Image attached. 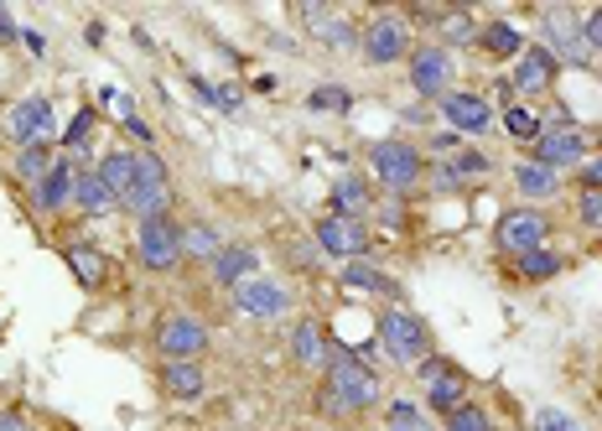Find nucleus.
<instances>
[{
	"label": "nucleus",
	"instance_id": "f257e3e1",
	"mask_svg": "<svg viewBox=\"0 0 602 431\" xmlns=\"http://www.w3.org/2000/svg\"><path fill=\"white\" fill-rule=\"evenodd\" d=\"M379 406V375L348 348H327V384H323V410L348 416V410Z\"/></svg>",
	"mask_w": 602,
	"mask_h": 431
},
{
	"label": "nucleus",
	"instance_id": "f03ea898",
	"mask_svg": "<svg viewBox=\"0 0 602 431\" xmlns=\"http://www.w3.org/2000/svg\"><path fill=\"white\" fill-rule=\"evenodd\" d=\"M136 255H140V265L146 270H177V265L187 261L183 255V224L172 214H162V218H140V229H136Z\"/></svg>",
	"mask_w": 602,
	"mask_h": 431
},
{
	"label": "nucleus",
	"instance_id": "7ed1b4c3",
	"mask_svg": "<svg viewBox=\"0 0 602 431\" xmlns=\"http://www.w3.org/2000/svg\"><path fill=\"white\" fill-rule=\"evenodd\" d=\"M369 167L385 192H411V188H421V177H426V156H421L411 141H379L369 151Z\"/></svg>",
	"mask_w": 602,
	"mask_h": 431
},
{
	"label": "nucleus",
	"instance_id": "20e7f679",
	"mask_svg": "<svg viewBox=\"0 0 602 431\" xmlns=\"http://www.w3.org/2000/svg\"><path fill=\"white\" fill-rule=\"evenodd\" d=\"M120 208L136 218H162L172 208V182H166V167L156 151H140V177H136V188L120 198Z\"/></svg>",
	"mask_w": 602,
	"mask_h": 431
},
{
	"label": "nucleus",
	"instance_id": "39448f33",
	"mask_svg": "<svg viewBox=\"0 0 602 431\" xmlns=\"http://www.w3.org/2000/svg\"><path fill=\"white\" fill-rule=\"evenodd\" d=\"M379 343H385L390 359H400V364L431 359V328L421 322L416 312H400V307L385 312V317H379Z\"/></svg>",
	"mask_w": 602,
	"mask_h": 431
},
{
	"label": "nucleus",
	"instance_id": "423d86ee",
	"mask_svg": "<svg viewBox=\"0 0 602 431\" xmlns=\"http://www.w3.org/2000/svg\"><path fill=\"white\" fill-rule=\"evenodd\" d=\"M5 136H11V145H16V151H26V145H52V141H58V115H52V99L32 94V99H22V104H11Z\"/></svg>",
	"mask_w": 602,
	"mask_h": 431
},
{
	"label": "nucleus",
	"instance_id": "0eeeda50",
	"mask_svg": "<svg viewBox=\"0 0 602 431\" xmlns=\"http://www.w3.org/2000/svg\"><path fill=\"white\" fill-rule=\"evenodd\" d=\"M540 31H545V42L540 48L551 52L556 63H572V68H592V48H587V37H581V22L572 11H545L540 16Z\"/></svg>",
	"mask_w": 602,
	"mask_h": 431
},
{
	"label": "nucleus",
	"instance_id": "6e6552de",
	"mask_svg": "<svg viewBox=\"0 0 602 431\" xmlns=\"http://www.w3.org/2000/svg\"><path fill=\"white\" fill-rule=\"evenodd\" d=\"M359 52H364V63H374V68H390L400 58H411V26L400 22V16H374L364 26V37H359Z\"/></svg>",
	"mask_w": 602,
	"mask_h": 431
},
{
	"label": "nucleus",
	"instance_id": "1a4fd4ad",
	"mask_svg": "<svg viewBox=\"0 0 602 431\" xmlns=\"http://www.w3.org/2000/svg\"><path fill=\"white\" fill-rule=\"evenodd\" d=\"M317 250L333 255V261H364L369 255V229H364V218H343V214H327L317 218Z\"/></svg>",
	"mask_w": 602,
	"mask_h": 431
},
{
	"label": "nucleus",
	"instance_id": "9d476101",
	"mask_svg": "<svg viewBox=\"0 0 602 431\" xmlns=\"http://www.w3.org/2000/svg\"><path fill=\"white\" fill-rule=\"evenodd\" d=\"M156 348H162L166 364H198V354L209 348V328L198 322V317H166L162 328H156Z\"/></svg>",
	"mask_w": 602,
	"mask_h": 431
},
{
	"label": "nucleus",
	"instance_id": "9b49d317",
	"mask_svg": "<svg viewBox=\"0 0 602 431\" xmlns=\"http://www.w3.org/2000/svg\"><path fill=\"white\" fill-rule=\"evenodd\" d=\"M530 151H535L530 162H540V167H551V172L577 167V162H587V136H581L577 125H545Z\"/></svg>",
	"mask_w": 602,
	"mask_h": 431
},
{
	"label": "nucleus",
	"instance_id": "f8f14e48",
	"mask_svg": "<svg viewBox=\"0 0 602 431\" xmlns=\"http://www.w3.org/2000/svg\"><path fill=\"white\" fill-rule=\"evenodd\" d=\"M447 84H452V52L441 42L411 48V89L421 99H447Z\"/></svg>",
	"mask_w": 602,
	"mask_h": 431
},
{
	"label": "nucleus",
	"instance_id": "ddd939ff",
	"mask_svg": "<svg viewBox=\"0 0 602 431\" xmlns=\"http://www.w3.org/2000/svg\"><path fill=\"white\" fill-rule=\"evenodd\" d=\"M551 234V224L540 208H510V214L499 218V229H493V240L499 250H510V255H525V250H540Z\"/></svg>",
	"mask_w": 602,
	"mask_h": 431
},
{
	"label": "nucleus",
	"instance_id": "4468645a",
	"mask_svg": "<svg viewBox=\"0 0 602 431\" xmlns=\"http://www.w3.org/2000/svg\"><path fill=\"white\" fill-rule=\"evenodd\" d=\"M234 307L244 312V317L271 322V317H280V312L291 307V296H286V287H280V281H271V276H250L244 287H234Z\"/></svg>",
	"mask_w": 602,
	"mask_h": 431
},
{
	"label": "nucleus",
	"instance_id": "2eb2a0df",
	"mask_svg": "<svg viewBox=\"0 0 602 431\" xmlns=\"http://www.w3.org/2000/svg\"><path fill=\"white\" fill-rule=\"evenodd\" d=\"M556 73H561V63L535 42V48L519 52V63H514V73H510V89H514V94H551Z\"/></svg>",
	"mask_w": 602,
	"mask_h": 431
},
{
	"label": "nucleus",
	"instance_id": "dca6fc26",
	"mask_svg": "<svg viewBox=\"0 0 602 431\" xmlns=\"http://www.w3.org/2000/svg\"><path fill=\"white\" fill-rule=\"evenodd\" d=\"M441 115L452 125V136H484L493 125V110H488L484 94H447L441 99Z\"/></svg>",
	"mask_w": 602,
	"mask_h": 431
},
{
	"label": "nucleus",
	"instance_id": "f3484780",
	"mask_svg": "<svg viewBox=\"0 0 602 431\" xmlns=\"http://www.w3.org/2000/svg\"><path fill=\"white\" fill-rule=\"evenodd\" d=\"M73 188H78V172H73L68 162H58V167L32 188V208H37V214H63L73 203Z\"/></svg>",
	"mask_w": 602,
	"mask_h": 431
},
{
	"label": "nucleus",
	"instance_id": "a211bd4d",
	"mask_svg": "<svg viewBox=\"0 0 602 431\" xmlns=\"http://www.w3.org/2000/svg\"><path fill=\"white\" fill-rule=\"evenodd\" d=\"M213 276H218V287H244L250 276H260V255L250 244H224L218 250V261H213Z\"/></svg>",
	"mask_w": 602,
	"mask_h": 431
},
{
	"label": "nucleus",
	"instance_id": "6ab92c4d",
	"mask_svg": "<svg viewBox=\"0 0 602 431\" xmlns=\"http://www.w3.org/2000/svg\"><path fill=\"white\" fill-rule=\"evenodd\" d=\"M73 208L89 218H104L120 208V198L110 188H104V177L99 172H78V188H73Z\"/></svg>",
	"mask_w": 602,
	"mask_h": 431
},
{
	"label": "nucleus",
	"instance_id": "aec40b11",
	"mask_svg": "<svg viewBox=\"0 0 602 431\" xmlns=\"http://www.w3.org/2000/svg\"><path fill=\"white\" fill-rule=\"evenodd\" d=\"M426 406L437 410V416H452L457 406H467V375L457 369V364H452L441 380L426 384Z\"/></svg>",
	"mask_w": 602,
	"mask_h": 431
},
{
	"label": "nucleus",
	"instance_id": "412c9836",
	"mask_svg": "<svg viewBox=\"0 0 602 431\" xmlns=\"http://www.w3.org/2000/svg\"><path fill=\"white\" fill-rule=\"evenodd\" d=\"M99 177H104V188L115 192V198H125L140 177V151H110V156L99 162Z\"/></svg>",
	"mask_w": 602,
	"mask_h": 431
},
{
	"label": "nucleus",
	"instance_id": "4be33fe9",
	"mask_svg": "<svg viewBox=\"0 0 602 431\" xmlns=\"http://www.w3.org/2000/svg\"><path fill=\"white\" fill-rule=\"evenodd\" d=\"M369 182L359 177V172H343L338 182H333V214H343V218H364V208H369Z\"/></svg>",
	"mask_w": 602,
	"mask_h": 431
},
{
	"label": "nucleus",
	"instance_id": "5701e85b",
	"mask_svg": "<svg viewBox=\"0 0 602 431\" xmlns=\"http://www.w3.org/2000/svg\"><path fill=\"white\" fill-rule=\"evenodd\" d=\"M493 167L484 151H457L452 162H441L437 167V188H463V182H473V177H484V172Z\"/></svg>",
	"mask_w": 602,
	"mask_h": 431
},
{
	"label": "nucleus",
	"instance_id": "b1692460",
	"mask_svg": "<svg viewBox=\"0 0 602 431\" xmlns=\"http://www.w3.org/2000/svg\"><path fill=\"white\" fill-rule=\"evenodd\" d=\"M291 354H297V364H306V369H327V338L317 322H297L291 328Z\"/></svg>",
	"mask_w": 602,
	"mask_h": 431
},
{
	"label": "nucleus",
	"instance_id": "393cba45",
	"mask_svg": "<svg viewBox=\"0 0 602 431\" xmlns=\"http://www.w3.org/2000/svg\"><path fill=\"white\" fill-rule=\"evenodd\" d=\"M514 188L525 192V198H556V192H561V172L540 167V162H519V167H514Z\"/></svg>",
	"mask_w": 602,
	"mask_h": 431
},
{
	"label": "nucleus",
	"instance_id": "a878e982",
	"mask_svg": "<svg viewBox=\"0 0 602 431\" xmlns=\"http://www.w3.org/2000/svg\"><path fill=\"white\" fill-rule=\"evenodd\" d=\"M203 369L198 364H162V390L166 395H177V401H198L203 395Z\"/></svg>",
	"mask_w": 602,
	"mask_h": 431
},
{
	"label": "nucleus",
	"instance_id": "bb28decb",
	"mask_svg": "<svg viewBox=\"0 0 602 431\" xmlns=\"http://www.w3.org/2000/svg\"><path fill=\"white\" fill-rule=\"evenodd\" d=\"M478 48H484L488 58H514V63H519V52L530 48V42H525L510 22H493V26H484V31H478Z\"/></svg>",
	"mask_w": 602,
	"mask_h": 431
},
{
	"label": "nucleus",
	"instance_id": "cd10ccee",
	"mask_svg": "<svg viewBox=\"0 0 602 431\" xmlns=\"http://www.w3.org/2000/svg\"><path fill=\"white\" fill-rule=\"evenodd\" d=\"M218 234H213V224H203V218H192V224H183V255L187 261H218Z\"/></svg>",
	"mask_w": 602,
	"mask_h": 431
},
{
	"label": "nucleus",
	"instance_id": "c85d7f7f",
	"mask_svg": "<svg viewBox=\"0 0 602 431\" xmlns=\"http://www.w3.org/2000/svg\"><path fill=\"white\" fill-rule=\"evenodd\" d=\"M343 287L348 291H379V296H394V291H400L390 276H385V270H374L369 261H348L343 265Z\"/></svg>",
	"mask_w": 602,
	"mask_h": 431
},
{
	"label": "nucleus",
	"instance_id": "c756f323",
	"mask_svg": "<svg viewBox=\"0 0 602 431\" xmlns=\"http://www.w3.org/2000/svg\"><path fill=\"white\" fill-rule=\"evenodd\" d=\"M561 255L556 250H545V244H540V250H525V255H514V270H519V276H525V281H551V276H561Z\"/></svg>",
	"mask_w": 602,
	"mask_h": 431
},
{
	"label": "nucleus",
	"instance_id": "7c9ffc66",
	"mask_svg": "<svg viewBox=\"0 0 602 431\" xmlns=\"http://www.w3.org/2000/svg\"><path fill=\"white\" fill-rule=\"evenodd\" d=\"M63 255H68L73 276H78V287H89V291H93L99 281H104V255H99L93 244H68Z\"/></svg>",
	"mask_w": 602,
	"mask_h": 431
},
{
	"label": "nucleus",
	"instance_id": "2f4dec72",
	"mask_svg": "<svg viewBox=\"0 0 602 431\" xmlns=\"http://www.w3.org/2000/svg\"><path fill=\"white\" fill-rule=\"evenodd\" d=\"M52 167H58L52 145H26V151H16V177H22V182H32V188H37Z\"/></svg>",
	"mask_w": 602,
	"mask_h": 431
},
{
	"label": "nucleus",
	"instance_id": "473e14b6",
	"mask_svg": "<svg viewBox=\"0 0 602 431\" xmlns=\"http://www.w3.org/2000/svg\"><path fill=\"white\" fill-rule=\"evenodd\" d=\"M312 31H317V37H323V42H327L333 52H348L353 42H359V31H353V22H343V16H323V22L312 26Z\"/></svg>",
	"mask_w": 602,
	"mask_h": 431
},
{
	"label": "nucleus",
	"instance_id": "72a5a7b5",
	"mask_svg": "<svg viewBox=\"0 0 602 431\" xmlns=\"http://www.w3.org/2000/svg\"><path fill=\"white\" fill-rule=\"evenodd\" d=\"M385 431H431V427H426L421 406H411V401H390V410H385Z\"/></svg>",
	"mask_w": 602,
	"mask_h": 431
},
{
	"label": "nucleus",
	"instance_id": "f704fd0d",
	"mask_svg": "<svg viewBox=\"0 0 602 431\" xmlns=\"http://www.w3.org/2000/svg\"><path fill=\"white\" fill-rule=\"evenodd\" d=\"M504 130H510L514 141H530V145H535V136H540L545 125L535 121V115L525 110V104H510V110H504Z\"/></svg>",
	"mask_w": 602,
	"mask_h": 431
},
{
	"label": "nucleus",
	"instance_id": "c9c22d12",
	"mask_svg": "<svg viewBox=\"0 0 602 431\" xmlns=\"http://www.w3.org/2000/svg\"><path fill=\"white\" fill-rule=\"evenodd\" d=\"M312 110H333V115H348L353 110V94H348L343 84H323V89H312V99H306Z\"/></svg>",
	"mask_w": 602,
	"mask_h": 431
},
{
	"label": "nucleus",
	"instance_id": "e433bc0d",
	"mask_svg": "<svg viewBox=\"0 0 602 431\" xmlns=\"http://www.w3.org/2000/svg\"><path fill=\"white\" fill-rule=\"evenodd\" d=\"M441 431H493V421H488L484 406H473V401H467V406H457L452 416H447V427H441Z\"/></svg>",
	"mask_w": 602,
	"mask_h": 431
},
{
	"label": "nucleus",
	"instance_id": "4c0bfd02",
	"mask_svg": "<svg viewBox=\"0 0 602 431\" xmlns=\"http://www.w3.org/2000/svg\"><path fill=\"white\" fill-rule=\"evenodd\" d=\"M93 125H99V115H93V110H78V121L68 125L63 145H68V151H84V145H89V130H93Z\"/></svg>",
	"mask_w": 602,
	"mask_h": 431
},
{
	"label": "nucleus",
	"instance_id": "58836bf2",
	"mask_svg": "<svg viewBox=\"0 0 602 431\" xmlns=\"http://www.w3.org/2000/svg\"><path fill=\"white\" fill-rule=\"evenodd\" d=\"M577 218H581V224H587V229H602V192H598V188H581Z\"/></svg>",
	"mask_w": 602,
	"mask_h": 431
},
{
	"label": "nucleus",
	"instance_id": "ea45409f",
	"mask_svg": "<svg viewBox=\"0 0 602 431\" xmlns=\"http://www.w3.org/2000/svg\"><path fill=\"white\" fill-rule=\"evenodd\" d=\"M535 431H577V421H572L566 410H556V406H540V410H535Z\"/></svg>",
	"mask_w": 602,
	"mask_h": 431
},
{
	"label": "nucleus",
	"instance_id": "a19ab883",
	"mask_svg": "<svg viewBox=\"0 0 602 431\" xmlns=\"http://www.w3.org/2000/svg\"><path fill=\"white\" fill-rule=\"evenodd\" d=\"M441 31H447V37H457V42H473V37H478V26H473V16H463V11L441 16Z\"/></svg>",
	"mask_w": 602,
	"mask_h": 431
},
{
	"label": "nucleus",
	"instance_id": "79ce46f5",
	"mask_svg": "<svg viewBox=\"0 0 602 431\" xmlns=\"http://www.w3.org/2000/svg\"><path fill=\"white\" fill-rule=\"evenodd\" d=\"M581 37H587V48L602 52V5L592 11V16H581Z\"/></svg>",
	"mask_w": 602,
	"mask_h": 431
},
{
	"label": "nucleus",
	"instance_id": "37998d69",
	"mask_svg": "<svg viewBox=\"0 0 602 431\" xmlns=\"http://www.w3.org/2000/svg\"><path fill=\"white\" fill-rule=\"evenodd\" d=\"M447 369H452V364H447V359H437V354H431V359H421V364H416V375H421V384H431V380H441V375H447Z\"/></svg>",
	"mask_w": 602,
	"mask_h": 431
},
{
	"label": "nucleus",
	"instance_id": "c03bdc74",
	"mask_svg": "<svg viewBox=\"0 0 602 431\" xmlns=\"http://www.w3.org/2000/svg\"><path fill=\"white\" fill-rule=\"evenodd\" d=\"M581 188H598V192H602V156L581 162Z\"/></svg>",
	"mask_w": 602,
	"mask_h": 431
},
{
	"label": "nucleus",
	"instance_id": "a18cd8bd",
	"mask_svg": "<svg viewBox=\"0 0 602 431\" xmlns=\"http://www.w3.org/2000/svg\"><path fill=\"white\" fill-rule=\"evenodd\" d=\"M125 136H136L140 145H151V125L140 121V115H130V121H125Z\"/></svg>",
	"mask_w": 602,
	"mask_h": 431
},
{
	"label": "nucleus",
	"instance_id": "49530a36",
	"mask_svg": "<svg viewBox=\"0 0 602 431\" xmlns=\"http://www.w3.org/2000/svg\"><path fill=\"white\" fill-rule=\"evenodd\" d=\"M0 431H26L22 416H0Z\"/></svg>",
	"mask_w": 602,
	"mask_h": 431
},
{
	"label": "nucleus",
	"instance_id": "de8ad7c7",
	"mask_svg": "<svg viewBox=\"0 0 602 431\" xmlns=\"http://www.w3.org/2000/svg\"><path fill=\"white\" fill-rule=\"evenodd\" d=\"M11 31H16V26H11V22H5V16H0V37H11Z\"/></svg>",
	"mask_w": 602,
	"mask_h": 431
}]
</instances>
